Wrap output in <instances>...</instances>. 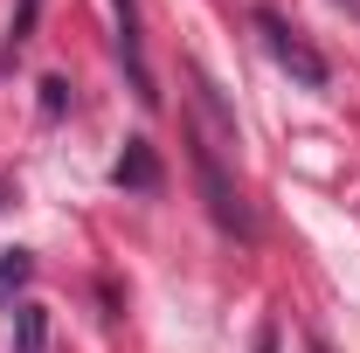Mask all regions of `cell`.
<instances>
[{"label": "cell", "mask_w": 360, "mask_h": 353, "mask_svg": "<svg viewBox=\"0 0 360 353\" xmlns=\"http://www.w3.org/2000/svg\"><path fill=\"white\" fill-rule=\"evenodd\" d=\"M42 347H49V312L14 305V353H42Z\"/></svg>", "instance_id": "obj_5"}, {"label": "cell", "mask_w": 360, "mask_h": 353, "mask_svg": "<svg viewBox=\"0 0 360 353\" xmlns=\"http://www.w3.org/2000/svg\"><path fill=\"white\" fill-rule=\"evenodd\" d=\"M70 111V84L63 77H42V118H63Z\"/></svg>", "instance_id": "obj_7"}, {"label": "cell", "mask_w": 360, "mask_h": 353, "mask_svg": "<svg viewBox=\"0 0 360 353\" xmlns=\"http://www.w3.org/2000/svg\"><path fill=\"white\" fill-rule=\"evenodd\" d=\"M111 180H118V187H132V194H160V153H153L146 139H125V153H118Z\"/></svg>", "instance_id": "obj_4"}, {"label": "cell", "mask_w": 360, "mask_h": 353, "mask_svg": "<svg viewBox=\"0 0 360 353\" xmlns=\"http://www.w3.org/2000/svg\"><path fill=\"white\" fill-rule=\"evenodd\" d=\"M340 7H360V0H340Z\"/></svg>", "instance_id": "obj_10"}, {"label": "cell", "mask_w": 360, "mask_h": 353, "mask_svg": "<svg viewBox=\"0 0 360 353\" xmlns=\"http://www.w3.org/2000/svg\"><path fill=\"white\" fill-rule=\"evenodd\" d=\"M28 277H35V257H28V250H7V257H0V298H14Z\"/></svg>", "instance_id": "obj_6"}, {"label": "cell", "mask_w": 360, "mask_h": 353, "mask_svg": "<svg viewBox=\"0 0 360 353\" xmlns=\"http://www.w3.org/2000/svg\"><path fill=\"white\" fill-rule=\"evenodd\" d=\"M35 7H42V0H21V14H14V49L28 42V28H35Z\"/></svg>", "instance_id": "obj_8"}, {"label": "cell", "mask_w": 360, "mask_h": 353, "mask_svg": "<svg viewBox=\"0 0 360 353\" xmlns=\"http://www.w3.org/2000/svg\"><path fill=\"white\" fill-rule=\"evenodd\" d=\"M0 208H7V187H0Z\"/></svg>", "instance_id": "obj_9"}, {"label": "cell", "mask_w": 360, "mask_h": 353, "mask_svg": "<svg viewBox=\"0 0 360 353\" xmlns=\"http://www.w3.org/2000/svg\"><path fill=\"white\" fill-rule=\"evenodd\" d=\"M194 174H201V194H208V215L222 222L229 236H257V215H250L243 187L222 174V153H215L208 139H194Z\"/></svg>", "instance_id": "obj_1"}, {"label": "cell", "mask_w": 360, "mask_h": 353, "mask_svg": "<svg viewBox=\"0 0 360 353\" xmlns=\"http://www.w3.org/2000/svg\"><path fill=\"white\" fill-rule=\"evenodd\" d=\"M257 35H264V49L277 56V70H291V77H298L305 90H326V77H333V70H326V56H319V49L305 42V35H298L284 14L257 7Z\"/></svg>", "instance_id": "obj_2"}, {"label": "cell", "mask_w": 360, "mask_h": 353, "mask_svg": "<svg viewBox=\"0 0 360 353\" xmlns=\"http://www.w3.org/2000/svg\"><path fill=\"white\" fill-rule=\"evenodd\" d=\"M111 7H118V63H125V77H132V97H139V104H160V84H153V70H146L139 7H132V0H111Z\"/></svg>", "instance_id": "obj_3"}]
</instances>
